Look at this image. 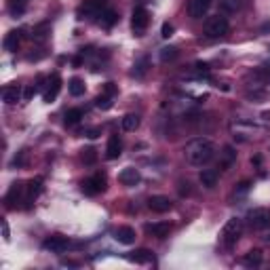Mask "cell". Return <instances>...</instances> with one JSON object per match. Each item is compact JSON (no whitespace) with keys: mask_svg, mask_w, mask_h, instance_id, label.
Here are the masks:
<instances>
[{"mask_svg":"<svg viewBox=\"0 0 270 270\" xmlns=\"http://www.w3.org/2000/svg\"><path fill=\"white\" fill-rule=\"evenodd\" d=\"M247 224L251 230H264L270 226V209L266 207H256L247 213Z\"/></svg>","mask_w":270,"mask_h":270,"instance_id":"obj_4","label":"cell"},{"mask_svg":"<svg viewBox=\"0 0 270 270\" xmlns=\"http://www.w3.org/2000/svg\"><path fill=\"white\" fill-rule=\"evenodd\" d=\"M85 154H82V160L87 165H91V163H95V158H97V154H95V150L93 148H87V150H82Z\"/></svg>","mask_w":270,"mask_h":270,"instance_id":"obj_33","label":"cell"},{"mask_svg":"<svg viewBox=\"0 0 270 270\" xmlns=\"http://www.w3.org/2000/svg\"><path fill=\"white\" fill-rule=\"evenodd\" d=\"M3 235H5V241L11 239V230H9V224L7 222H3Z\"/></svg>","mask_w":270,"mask_h":270,"instance_id":"obj_39","label":"cell"},{"mask_svg":"<svg viewBox=\"0 0 270 270\" xmlns=\"http://www.w3.org/2000/svg\"><path fill=\"white\" fill-rule=\"evenodd\" d=\"M235 163H237V150L232 148V146H226L224 152H222V158H220V167L224 171H228Z\"/></svg>","mask_w":270,"mask_h":270,"instance_id":"obj_17","label":"cell"},{"mask_svg":"<svg viewBox=\"0 0 270 270\" xmlns=\"http://www.w3.org/2000/svg\"><path fill=\"white\" fill-rule=\"evenodd\" d=\"M249 188H251L249 182H241V184L237 186V190H235V196H237V199H239V196H245V194L249 192Z\"/></svg>","mask_w":270,"mask_h":270,"instance_id":"obj_34","label":"cell"},{"mask_svg":"<svg viewBox=\"0 0 270 270\" xmlns=\"http://www.w3.org/2000/svg\"><path fill=\"white\" fill-rule=\"evenodd\" d=\"M120 127H122V131H135L139 127V116L137 114H124L120 120Z\"/></svg>","mask_w":270,"mask_h":270,"instance_id":"obj_22","label":"cell"},{"mask_svg":"<svg viewBox=\"0 0 270 270\" xmlns=\"http://www.w3.org/2000/svg\"><path fill=\"white\" fill-rule=\"evenodd\" d=\"M139 179H141V175H139V171L137 169H133V167H127V169H122L120 173H118V182L122 184V186H135V184H139Z\"/></svg>","mask_w":270,"mask_h":270,"instance_id":"obj_11","label":"cell"},{"mask_svg":"<svg viewBox=\"0 0 270 270\" xmlns=\"http://www.w3.org/2000/svg\"><path fill=\"white\" fill-rule=\"evenodd\" d=\"M146 232L156 239H165L171 232V224L169 222H152V224H146Z\"/></svg>","mask_w":270,"mask_h":270,"instance_id":"obj_12","label":"cell"},{"mask_svg":"<svg viewBox=\"0 0 270 270\" xmlns=\"http://www.w3.org/2000/svg\"><path fill=\"white\" fill-rule=\"evenodd\" d=\"M173 26L169 24V22H165L163 24V28H160V36H163V38H171V36H173Z\"/></svg>","mask_w":270,"mask_h":270,"instance_id":"obj_35","label":"cell"},{"mask_svg":"<svg viewBox=\"0 0 270 270\" xmlns=\"http://www.w3.org/2000/svg\"><path fill=\"white\" fill-rule=\"evenodd\" d=\"M59 89H61V78H59V74H53V76L49 78V87H47V91H45V101L51 103L53 99L57 97Z\"/></svg>","mask_w":270,"mask_h":270,"instance_id":"obj_14","label":"cell"},{"mask_svg":"<svg viewBox=\"0 0 270 270\" xmlns=\"http://www.w3.org/2000/svg\"><path fill=\"white\" fill-rule=\"evenodd\" d=\"M127 260L135 262V264H148L152 260V254H150L148 249H137V251H133V254L127 256Z\"/></svg>","mask_w":270,"mask_h":270,"instance_id":"obj_20","label":"cell"},{"mask_svg":"<svg viewBox=\"0 0 270 270\" xmlns=\"http://www.w3.org/2000/svg\"><path fill=\"white\" fill-rule=\"evenodd\" d=\"M199 182L205 186V188H215V184H218V171L215 169H203L199 173Z\"/></svg>","mask_w":270,"mask_h":270,"instance_id":"obj_18","label":"cell"},{"mask_svg":"<svg viewBox=\"0 0 270 270\" xmlns=\"http://www.w3.org/2000/svg\"><path fill=\"white\" fill-rule=\"evenodd\" d=\"M49 32H51L49 24H40V26H36V28H34V34H32V38H34V40H45Z\"/></svg>","mask_w":270,"mask_h":270,"instance_id":"obj_28","label":"cell"},{"mask_svg":"<svg viewBox=\"0 0 270 270\" xmlns=\"http://www.w3.org/2000/svg\"><path fill=\"white\" fill-rule=\"evenodd\" d=\"M114 93H116V87H114L112 82H108V85L103 87V95H110V97H112Z\"/></svg>","mask_w":270,"mask_h":270,"instance_id":"obj_37","label":"cell"},{"mask_svg":"<svg viewBox=\"0 0 270 270\" xmlns=\"http://www.w3.org/2000/svg\"><path fill=\"white\" fill-rule=\"evenodd\" d=\"M40 190H43V179H40V177L32 179L30 186H28V201H34L36 196L40 194Z\"/></svg>","mask_w":270,"mask_h":270,"instance_id":"obj_26","label":"cell"},{"mask_svg":"<svg viewBox=\"0 0 270 270\" xmlns=\"http://www.w3.org/2000/svg\"><path fill=\"white\" fill-rule=\"evenodd\" d=\"M211 7V0H188V13L192 19H203Z\"/></svg>","mask_w":270,"mask_h":270,"instance_id":"obj_9","label":"cell"},{"mask_svg":"<svg viewBox=\"0 0 270 270\" xmlns=\"http://www.w3.org/2000/svg\"><path fill=\"white\" fill-rule=\"evenodd\" d=\"M99 24L101 26H106V28H112L116 22H118V15H116V11H112V9H103L101 13H99Z\"/></svg>","mask_w":270,"mask_h":270,"instance_id":"obj_21","label":"cell"},{"mask_svg":"<svg viewBox=\"0 0 270 270\" xmlns=\"http://www.w3.org/2000/svg\"><path fill=\"white\" fill-rule=\"evenodd\" d=\"M103 190H106V175L103 173H95V175H91L89 179L82 182V192L89 194V196H95Z\"/></svg>","mask_w":270,"mask_h":270,"instance_id":"obj_6","label":"cell"},{"mask_svg":"<svg viewBox=\"0 0 270 270\" xmlns=\"http://www.w3.org/2000/svg\"><path fill=\"white\" fill-rule=\"evenodd\" d=\"M82 116H85V112L80 108H72V110L66 112V124L68 127H74V124H78L82 120Z\"/></svg>","mask_w":270,"mask_h":270,"instance_id":"obj_23","label":"cell"},{"mask_svg":"<svg viewBox=\"0 0 270 270\" xmlns=\"http://www.w3.org/2000/svg\"><path fill=\"white\" fill-rule=\"evenodd\" d=\"M243 264L245 266H260L262 264V251L260 249H251L249 254L243 258Z\"/></svg>","mask_w":270,"mask_h":270,"instance_id":"obj_25","label":"cell"},{"mask_svg":"<svg viewBox=\"0 0 270 270\" xmlns=\"http://www.w3.org/2000/svg\"><path fill=\"white\" fill-rule=\"evenodd\" d=\"M24 188H26V186H24L22 182H15V184L9 188V192H7V199H5L9 209H13V207H15V203H17V201H19L22 196H24Z\"/></svg>","mask_w":270,"mask_h":270,"instance_id":"obj_15","label":"cell"},{"mask_svg":"<svg viewBox=\"0 0 270 270\" xmlns=\"http://www.w3.org/2000/svg\"><path fill=\"white\" fill-rule=\"evenodd\" d=\"M120 152H122V141H120L118 135H112L110 139H108V146H106V158L114 160V158L120 156Z\"/></svg>","mask_w":270,"mask_h":270,"instance_id":"obj_13","label":"cell"},{"mask_svg":"<svg viewBox=\"0 0 270 270\" xmlns=\"http://www.w3.org/2000/svg\"><path fill=\"white\" fill-rule=\"evenodd\" d=\"M95 106L99 108V110H110V108L114 106V101H112L110 95H99V97L95 99Z\"/></svg>","mask_w":270,"mask_h":270,"instance_id":"obj_29","label":"cell"},{"mask_svg":"<svg viewBox=\"0 0 270 270\" xmlns=\"http://www.w3.org/2000/svg\"><path fill=\"white\" fill-rule=\"evenodd\" d=\"M146 66H148V59H146V57H141V59H139V61L135 64V70H133V74H135V76H143V74H146V70H148Z\"/></svg>","mask_w":270,"mask_h":270,"instance_id":"obj_31","label":"cell"},{"mask_svg":"<svg viewBox=\"0 0 270 270\" xmlns=\"http://www.w3.org/2000/svg\"><path fill=\"white\" fill-rule=\"evenodd\" d=\"M43 247L47 251H51V254H64V251L70 247V241L66 237H61V235H53V237H49L43 243Z\"/></svg>","mask_w":270,"mask_h":270,"instance_id":"obj_7","label":"cell"},{"mask_svg":"<svg viewBox=\"0 0 270 270\" xmlns=\"http://www.w3.org/2000/svg\"><path fill=\"white\" fill-rule=\"evenodd\" d=\"M230 32V24L224 15H213L205 22V36L207 38H224V36Z\"/></svg>","mask_w":270,"mask_h":270,"instance_id":"obj_3","label":"cell"},{"mask_svg":"<svg viewBox=\"0 0 270 270\" xmlns=\"http://www.w3.org/2000/svg\"><path fill=\"white\" fill-rule=\"evenodd\" d=\"M247 97H249V99H264L266 93H264V91H256V93H247Z\"/></svg>","mask_w":270,"mask_h":270,"instance_id":"obj_38","label":"cell"},{"mask_svg":"<svg viewBox=\"0 0 270 270\" xmlns=\"http://www.w3.org/2000/svg\"><path fill=\"white\" fill-rule=\"evenodd\" d=\"M177 57V49L175 47H165L160 49V61H171Z\"/></svg>","mask_w":270,"mask_h":270,"instance_id":"obj_30","label":"cell"},{"mask_svg":"<svg viewBox=\"0 0 270 270\" xmlns=\"http://www.w3.org/2000/svg\"><path fill=\"white\" fill-rule=\"evenodd\" d=\"M114 239L120 245H133L135 243V230L131 226H118L114 230Z\"/></svg>","mask_w":270,"mask_h":270,"instance_id":"obj_10","label":"cell"},{"mask_svg":"<svg viewBox=\"0 0 270 270\" xmlns=\"http://www.w3.org/2000/svg\"><path fill=\"white\" fill-rule=\"evenodd\" d=\"M19 99H22V89L17 87V85H9V87L3 89V101L5 103L13 106V103H17Z\"/></svg>","mask_w":270,"mask_h":270,"instance_id":"obj_16","label":"cell"},{"mask_svg":"<svg viewBox=\"0 0 270 270\" xmlns=\"http://www.w3.org/2000/svg\"><path fill=\"white\" fill-rule=\"evenodd\" d=\"M85 135H87L89 139H97V137L101 135V127H91V129H87Z\"/></svg>","mask_w":270,"mask_h":270,"instance_id":"obj_36","label":"cell"},{"mask_svg":"<svg viewBox=\"0 0 270 270\" xmlns=\"http://www.w3.org/2000/svg\"><path fill=\"white\" fill-rule=\"evenodd\" d=\"M148 24H150V15H148V11L143 9V7H135V9H133V15H131V28H133V34H135V36H141L143 32H146Z\"/></svg>","mask_w":270,"mask_h":270,"instance_id":"obj_5","label":"cell"},{"mask_svg":"<svg viewBox=\"0 0 270 270\" xmlns=\"http://www.w3.org/2000/svg\"><path fill=\"white\" fill-rule=\"evenodd\" d=\"M213 156H215V146H213V141L207 139V137H196V139L188 141L186 148H184V158H186V163L192 165V167L207 165Z\"/></svg>","mask_w":270,"mask_h":270,"instance_id":"obj_1","label":"cell"},{"mask_svg":"<svg viewBox=\"0 0 270 270\" xmlns=\"http://www.w3.org/2000/svg\"><path fill=\"white\" fill-rule=\"evenodd\" d=\"M26 3L28 0H11V13L17 15V13H24L26 9Z\"/></svg>","mask_w":270,"mask_h":270,"instance_id":"obj_32","label":"cell"},{"mask_svg":"<svg viewBox=\"0 0 270 270\" xmlns=\"http://www.w3.org/2000/svg\"><path fill=\"white\" fill-rule=\"evenodd\" d=\"M68 91L74 95V97H80V95L85 93V82H82L80 78H72V80L68 82Z\"/></svg>","mask_w":270,"mask_h":270,"instance_id":"obj_27","label":"cell"},{"mask_svg":"<svg viewBox=\"0 0 270 270\" xmlns=\"http://www.w3.org/2000/svg\"><path fill=\"white\" fill-rule=\"evenodd\" d=\"M148 207H150L154 213H167V211H171L173 203H171L169 196L154 194V196H150V199H148Z\"/></svg>","mask_w":270,"mask_h":270,"instance_id":"obj_8","label":"cell"},{"mask_svg":"<svg viewBox=\"0 0 270 270\" xmlns=\"http://www.w3.org/2000/svg\"><path fill=\"white\" fill-rule=\"evenodd\" d=\"M241 235H243V222L239 218H230L224 224V228H222V243H224V247L232 249L239 243Z\"/></svg>","mask_w":270,"mask_h":270,"instance_id":"obj_2","label":"cell"},{"mask_svg":"<svg viewBox=\"0 0 270 270\" xmlns=\"http://www.w3.org/2000/svg\"><path fill=\"white\" fill-rule=\"evenodd\" d=\"M34 93H36V89H34V87L26 89V93H24V99H32V97H34Z\"/></svg>","mask_w":270,"mask_h":270,"instance_id":"obj_40","label":"cell"},{"mask_svg":"<svg viewBox=\"0 0 270 270\" xmlns=\"http://www.w3.org/2000/svg\"><path fill=\"white\" fill-rule=\"evenodd\" d=\"M243 7V0H220V11L222 13H237Z\"/></svg>","mask_w":270,"mask_h":270,"instance_id":"obj_24","label":"cell"},{"mask_svg":"<svg viewBox=\"0 0 270 270\" xmlns=\"http://www.w3.org/2000/svg\"><path fill=\"white\" fill-rule=\"evenodd\" d=\"M19 43H22V32H19V30H11V32L5 36V40H3V45H5L7 51H17Z\"/></svg>","mask_w":270,"mask_h":270,"instance_id":"obj_19","label":"cell"}]
</instances>
